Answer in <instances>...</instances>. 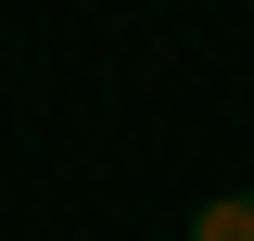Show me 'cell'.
Here are the masks:
<instances>
[{
    "instance_id": "obj_1",
    "label": "cell",
    "mask_w": 254,
    "mask_h": 241,
    "mask_svg": "<svg viewBox=\"0 0 254 241\" xmlns=\"http://www.w3.org/2000/svg\"><path fill=\"white\" fill-rule=\"evenodd\" d=\"M190 241H254V190H216V203L190 216Z\"/></svg>"
}]
</instances>
